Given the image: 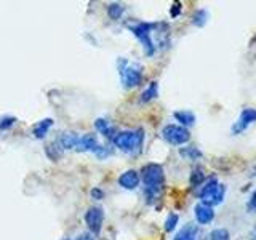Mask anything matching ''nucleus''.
I'll use <instances>...</instances> for the list:
<instances>
[{
  "instance_id": "nucleus-9",
  "label": "nucleus",
  "mask_w": 256,
  "mask_h": 240,
  "mask_svg": "<svg viewBox=\"0 0 256 240\" xmlns=\"http://www.w3.org/2000/svg\"><path fill=\"white\" fill-rule=\"evenodd\" d=\"M118 184L128 190L136 189L140 186V173L136 170H126L125 173L118 176Z\"/></svg>"
},
{
  "instance_id": "nucleus-21",
  "label": "nucleus",
  "mask_w": 256,
  "mask_h": 240,
  "mask_svg": "<svg viewBox=\"0 0 256 240\" xmlns=\"http://www.w3.org/2000/svg\"><path fill=\"white\" fill-rule=\"evenodd\" d=\"M124 12H125V8H124V5H120V4H110L108 6V13H109V16L112 20H118L120 16L124 14Z\"/></svg>"
},
{
  "instance_id": "nucleus-25",
  "label": "nucleus",
  "mask_w": 256,
  "mask_h": 240,
  "mask_svg": "<svg viewBox=\"0 0 256 240\" xmlns=\"http://www.w3.org/2000/svg\"><path fill=\"white\" fill-rule=\"evenodd\" d=\"M210 237L212 240H230V236L226 229H214Z\"/></svg>"
},
{
  "instance_id": "nucleus-16",
  "label": "nucleus",
  "mask_w": 256,
  "mask_h": 240,
  "mask_svg": "<svg viewBox=\"0 0 256 240\" xmlns=\"http://www.w3.org/2000/svg\"><path fill=\"white\" fill-rule=\"evenodd\" d=\"M197 232H198L197 226H194V224H188V226H184L178 232V236L174 237V240H196Z\"/></svg>"
},
{
  "instance_id": "nucleus-22",
  "label": "nucleus",
  "mask_w": 256,
  "mask_h": 240,
  "mask_svg": "<svg viewBox=\"0 0 256 240\" xmlns=\"http://www.w3.org/2000/svg\"><path fill=\"white\" fill-rule=\"evenodd\" d=\"M206 16H208V13L205 10H197L196 14L192 16V22H194L196 26L202 28V26H205V22H206Z\"/></svg>"
},
{
  "instance_id": "nucleus-10",
  "label": "nucleus",
  "mask_w": 256,
  "mask_h": 240,
  "mask_svg": "<svg viewBox=\"0 0 256 240\" xmlns=\"http://www.w3.org/2000/svg\"><path fill=\"white\" fill-rule=\"evenodd\" d=\"M194 213H196V220L198 224H210L214 218L213 208L205 204H197L194 208Z\"/></svg>"
},
{
  "instance_id": "nucleus-1",
  "label": "nucleus",
  "mask_w": 256,
  "mask_h": 240,
  "mask_svg": "<svg viewBox=\"0 0 256 240\" xmlns=\"http://www.w3.org/2000/svg\"><path fill=\"white\" fill-rule=\"evenodd\" d=\"M141 178H142L144 186H146L144 192H146L148 202L152 204L164 189V182H165L164 168L158 164H149L141 170Z\"/></svg>"
},
{
  "instance_id": "nucleus-17",
  "label": "nucleus",
  "mask_w": 256,
  "mask_h": 240,
  "mask_svg": "<svg viewBox=\"0 0 256 240\" xmlns=\"http://www.w3.org/2000/svg\"><path fill=\"white\" fill-rule=\"evenodd\" d=\"M45 152H46V156L50 157L52 160H58L61 156H62V148H61V144H60V141L56 140V141H53L52 144H48L46 146V149H45Z\"/></svg>"
},
{
  "instance_id": "nucleus-5",
  "label": "nucleus",
  "mask_w": 256,
  "mask_h": 240,
  "mask_svg": "<svg viewBox=\"0 0 256 240\" xmlns=\"http://www.w3.org/2000/svg\"><path fill=\"white\" fill-rule=\"evenodd\" d=\"M162 136L172 146H181V144H186L190 140L189 130L181 125H166L162 130Z\"/></svg>"
},
{
  "instance_id": "nucleus-23",
  "label": "nucleus",
  "mask_w": 256,
  "mask_h": 240,
  "mask_svg": "<svg viewBox=\"0 0 256 240\" xmlns=\"http://www.w3.org/2000/svg\"><path fill=\"white\" fill-rule=\"evenodd\" d=\"M178 221H180L178 214H176V213H170V214H168L166 221H165V230L166 232H173L174 228L178 226Z\"/></svg>"
},
{
  "instance_id": "nucleus-27",
  "label": "nucleus",
  "mask_w": 256,
  "mask_h": 240,
  "mask_svg": "<svg viewBox=\"0 0 256 240\" xmlns=\"http://www.w3.org/2000/svg\"><path fill=\"white\" fill-rule=\"evenodd\" d=\"M92 197L94 198V200H101L102 197H104V190L102 189H98V188H94V189H92Z\"/></svg>"
},
{
  "instance_id": "nucleus-6",
  "label": "nucleus",
  "mask_w": 256,
  "mask_h": 240,
  "mask_svg": "<svg viewBox=\"0 0 256 240\" xmlns=\"http://www.w3.org/2000/svg\"><path fill=\"white\" fill-rule=\"evenodd\" d=\"M152 28H154V24H149V22H140V24H136V26L130 28L132 32L134 34V37L140 38V42L142 44L148 56H152L156 53V45H154V42H152V38H150Z\"/></svg>"
},
{
  "instance_id": "nucleus-19",
  "label": "nucleus",
  "mask_w": 256,
  "mask_h": 240,
  "mask_svg": "<svg viewBox=\"0 0 256 240\" xmlns=\"http://www.w3.org/2000/svg\"><path fill=\"white\" fill-rule=\"evenodd\" d=\"M157 94H158V84H157V82H150V85L146 88V90L142 92V94H141V101H142V102L152 101L154 98H157Z\"/></svg>"
},
{
  "instance_id": "nucleus-30",
  "label": "nucleus",
  "mask_w": 256,
  "mask_h": 240,
  "mask_svg": "<svg viewBox=\"0 0 256 240\" xmlns=\"http://www.w3.org/2000/svg\"><path fill=\"white\" fill-rule=\"evenodd\" d=\"M77 240H94L93 234H90V232H86V234H80L77 237Z\"/></svg>"
},
{
  "instance_id": "nucleus-15",
  "label": "nucleus",
  "mask_w": 256,
  "mask_h": 240,
  "mask_svg": "<svg viewBox=\"0 0 256 240\" xmlns=\"http://www.w3.org/2000/svg\"><path fill=\"white\" fill-rule=\"evenodd\" d=\"M173 117L181 124V126L184 125V128L196 124V116L192 114V112H189V110H178V112H174Z\"/></svg>"
},
{
  "instance_id": "nucleus-3",
  "label": "nucleus",
  "mask_w": 256,
  "mask_h": 240,
  "mask_svg": "<svg viewBox=\"0 0 256 240\" xmlns=\"http://www.w3.org/2000/svg\"><path fill=\"white\" fill-rule=\"evenodd\" d=\"M224 194H226V186L218 182L216 178H212L205 182V186H202V189H200L198 198H200V204L213 206V205H218L222 202Z\"/></svg>"
},
{
  "instance_id": "nucleus-8",
  "label": "nucleus",
  "mask_w": 256,
  "mask_h": 240,
  "mask_svg": "<svg viewBox=\"0 0 256 240\" xmlns=\"http://www.w3.org/2000/svg\"><path fill=\"white\" fill-rule=\"evenodd\" d=\"M253 122H256V109L246 108L242 110L237 124L234 125V133H242L248 125H252Z\"/></svg>"
},
{
  "instance_id": "nucleus-7",
  "label": "nucleus",
  "mask_w": 256,
  "mask_h": 240,
  "mask_svg": "<svg viewBox=\"0 0 256 240\" xmlns=\"http://www.w3.org/2000/svg\"><path fill=\"white\" fill-rule=\"evenodd\" d=\"M102 221H104V212L101 206H90L88 212L85 213V222L86 228L90 229V234L98 236L102 228Z\"/></svg>"
},
{
  "instance_id": "nucleus-28",
  "label": "nucleus",
  "mask_w": 256,
  "mask_h": 240,
  "mask_svg": "<svg viewBox=\"0 0 256 240\" xmlns=\"http://www.w3.org/2000/svg\"><path fill=\"white\" fill-rule=\"evenodd\" d=\"M181 13V4L180 2H174L173 6H172V10H170V14L173 16V18H176Z\"/></svg>"
},
{
  "instance_id": "nucleus-14",
  "label": "nucleus",
  "mask_w": 256,
  "mask_h": 240,
  "mask_svg": "<svg viewBox=\"0 0 256 240\" xmlns=\"http://www.w3.org/2000/svg\"><path fill=\"white\" fill-rule=\"evenodd\" d=\"M58 141L62 149H76L78 144V134L74 132H68V133H64Z\"/></svg>"
},
{
  "instance_id": "nucleus-29",
  "label": "nucleus",
  "mask_w": 256,
  "mask_h": 240,
  "mask_svg": "<svg viewBox=\"0 0 256 240\" xmlns=\"http://www.w3.org/2000/svg\"><path fill=\"white\" fill-rule=\"evenodd\" d=\"M248 210H250V212H254L256 210V190L253 192L250 202H248Z\"/></svg>"
},
{
  "instance_id": "nucleus-31",
  "label": "nucleus",
  "mask_w": 256,
  "mask_h": 240,
  "mask_svg": "<svg viewBox=\"0 0 256 240\" xmlns=\"http://www.w3.org/2000/svg\"><path fill=\"white\" fill-rule=\"evenodd\" d=\"M252 240H256V228H254L253 232H252Z\"/></svg>"
},
{
  "instance_id": "nucleus-18",
  "label": "nucleus",
  "mask_w": 256,
  "mask_h": 240,
  "mask_svg": "<svg viewBox=\"0 0 256 240\" xmlns=\"http://www.w3.org/2000/svg\"><path fill=\"white\" fill-rule=\"evenodd\" d=\"M204 181H205V172L200 166H196L190 173V186L198 188V186H202Z\"/></svg>"
},
{
  "instance_id": "nucleus-2",
  "label": "nucleus",
  "mask_w": 256,
  "mask_h": 240,
  "mask_svg": "<svg viewBox=\"0 0 256 240\" xmlns=\"http://www.w3.org/2000/svg\"><path fill=\"white\" fill-rule=\"evenodd\" d=\"M144 142V130L138 128L133 132H120L116 134L114 144L126 154H140Z\"/></svg>"
},
{
  "instance_id": "nucleus-26",
  "label": "nucleus",
  "mask_w": 256,
  "mask_h": 240,
  "mask_svg": "<svg viewBox=\"0 0 256 240\" xmlns=\"http://www.w3.org/2000/svg\"><path fill=\"white\" fill-rule=\"evenodd\" d=\"M109 149L108 148H104V146H98L96 148V150H94V154L98 156V158H104V157H108L109 156Z\"/></svg>"
},
{
  "instance_id": "nucleus-13",
  "label": "nucleus",
  "mask_w": 256,
  "mask_h": 240,
  "mask_svg": "<svg viewBox=\"0 0 256 240\" xmlns=\"http://www.w3.org/2000/svg\"><path fill=\"white\" fill-rule=\"evenodd\" d=\"M52 125H53V118H44V120H40L37 125H34L32 133H34V136L37 140H44L48 133V130L52 128Z\"/></svg>"
},
{
  "instance_id": "nucleus-20",
  "label": "nucleus",
  "mask_w": 256,
  "mask_h": 240,
  "mask_svg": "<svg viewBox=\"0 0 256 240\" xmlns=\"http://www.w3.org/2000/svg\"><path fill=\"white\" fill-rule=\"evenodd\" d=\"M180 154L184 157V158H188V160H198V158H202V152H200L196 146H189V148H182L180 150Z\"/></svg>"
},
{
  "instance_id": "nucleus-24",
  "label": "nucleus",
  "mask_w": 256,
  "mask_h": 240,
  "mask_svg": "<svg viewBox=\"0 0 256 240\" xmlns=\"http://www.w3.org/2000/svg\"><path fill=\"white\" fill-rule=\"evenodd\" d=\"M16 124V117L13 116H4L0 117V130H8V128H12L13 125Z\"/></svg>"
},
{
  "instance_id": "nucleus-32",
  "label": "nucleus",
  "mask_w": 256,
  "mask_h": 240,
  "mask_svg": "<svg viewBox=\"0 0 256 240\" xmlns=\"http://www.w3.org/2000/svg\"><path fill=\"white\" fill-rule=\"evenodd\" d=\"M64 240H69V238H64Z\"/></svg>"
},
{
  "instance_id": "nucleus-12",
  "label": "nucleus",
  "mask_w": 256,
  "mask_h": 240,
  "mask_svg": "<svg viewBox=\"0 0 256 240\" xmlns=\"http://www.w3.org/2000/svg\"><path fill=\"white\" fill-rule=\"evenodd\" d=\"M94 128L98 130V133L104 134L108 140H112L114 141L116 138V134H117V130H116V126H112L109 122H106L104 118H96L94 120Z\"/></svg>"
},
{
  "instance_id": "nucleus-4",
  "label": "nucleus",
  "mask_w": 256,
  "mask_h": 240,
  "mask_svg": "<svg viewBox=\"0 0 256 240\" xmlns=\"http://www.w3.org/2000/svg\"><path fill=\"white\" fill-rule=\"evenodd\" d=\"M118 72H120V78H122V84L125 88H134L142 82V69L138 64H128L126 60L120 58L117 61Z\"/></svg>"
},
{
  "instance_id": "nucleus-11",
  "label": "nucleus",
  "mask_w": 256,
  "mask_h": 240,
  "mask_svg": "<svg viewBox=\"0 0 256 240\" xmlns=\"http://www.w3.org/2000/svg\"><path fill=\"white\" fill-rule=\"evenodd\" d=\"M98 146L100 144H98V140H96V136L92 133H86L82 138H78V144L76 149L78 152H94Z\"/></svg>"
}]
</instances>
